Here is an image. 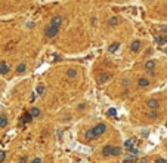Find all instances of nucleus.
I'll return each mask as SVG.
<instances>
[{"mask_svg": "<svg viewBox=\"0 0 167 163\" xmlns=\"http://www.w3.org/2000/svg\"><path fill=\"white\" fill-rule=\"evenodd\" d=\"M143 67H145V70L146 71H154L155 70V67H157V62H155V60H148L145 64H143Z\"/></svg>", "mask_w": 167, "mask_h": 163, "instance_id": "nucleus-5", "label": "nucleus"}, {"mask_svg": "<svg viewBox=\"0 0 167 163\" xmlns=\"http://www.w3.org/2000/svg\"><path fill=\"white\" fill-rule=\"evenodd\" d=\"M135 144H136V138H130V139H127V141L124 142V148H127V150H133Z\"/></svg>", "mask_w": 167, "mask_h": 163, "instance_id": "nucleus-8", "label": "nucleus"}, {"mask_svg": "<svg viewBox=\"0 0 167 163\" xmlns=\"http://www.w3.org/2000/svg\"><path fill=\"white\" fill-rule=\"evenodd\" d=\"M117 49H120V43L118 42H114V43H111V45L108 46V52H111V53L117 52Z\"/></svg>", "mask_w": 167, "mask_h": 163, "instance_id": "nucleus-12", "label": "nucleus"}, {"mask_svg": "<svg viewBox=\"0 0 167 163\" xmlns=\"http://www.w3.org/2000/svg\"><path fill=\"white\" fill-rule=\"evenodd\" d=\"M150 80L148 79H145V77H141L139 80H138V86L139 87H146V86H150Z\"/></svg>", "mask_w": 167, "mask_h": 163, "instance_id": "nucleus-11", "label": "nucleus"}, {"mask_svg": "<svg viewBox=\"0 0 167 163\" xmlns=\"http://www.w3.org/2000/svg\"><path fill=\"white\" fill-rule=\"evenodd\" d=\"M121 151H123V150H121L120 147H113V154L111 156H120L121 154Z\"/></svg>", "mask_w": 167, "mask_h": 163, "instance_id": "nucleus-18", "label": "nucleus"}, {"mask_svg": "<svg viewBox=\"0 0 167 163\" xmlns=\"http://www.w3.org/2000/svg\"><path fill=\"white\" fill-rule=\"evenodd\" d=\"M118 24H120V18L118 17H111L109 21H108V25L109 27H117Z\"/></svg>", "mask_w": 167, "mask_h": 163, "instance_id": "nucleus-10", "label": "nucleus"}, {"mask_svg": "<svg viewBox=\"0 0 167 163\" xmlns=\"http://www.w3.org/2000/svg\"><path fill=\"white\" fill-rule=\"evenodd\" d=\"M67 76H68V77H71V79L77 77V70H74V68L67 70Z\"/></svg>", "mask_w": 167, "mask_h": 163, "instance_id": "nucleus-16", "label": "nucleus"}, {"mask_svg": "<svg viewBox=\"0 0 167 163\" xmlns=\"http://www.w3.org/2000/svg\"><path fill=\"white\" fill-rule=\"evenodd\" d=\"M27 162H28L27 157H21V159H19V163H27Z\"/></svg>", "mask_w": 167, "mask_h": 163, "instance_id": "nucleus-28", "label": "nucleus"}, {"mask_svg": "<svg viewBox=\"0 0 167 163\" xmlns=\"http://www.w3.org/2000/svg\"><path fill=\"white\" fill-rule=\"evenodd\" d=\"M155 163H167V160L163 159V157H157V159H155Z\"/></svg>", "mask_w": 167, "mask_h": 163, "instance_id": "nucleus-24", "label": "nucleus"}, {"mask_svg": "<svg viewBox=\"0 0 167 163\" xmlns=\"http://www.w3.org/2000/svg\"><path fill=\"white\" fill-rule=\"evenodd\" d=\"M106 132V126L104 125V123H99V125H96L95 128L89 129L87 132H86V139L87 141H90V139H95V138H99L101 135H104Z\"/></svg>", "mask_w": 167, "mask_h": 163, "instance_id": "nucleus-1", "label": "nucleus"}, {"mask_svg": "<svg viewBox=\"0 0 167 163\" xmlns=\"http://www.w3.org/2000/svg\"><path fill=\"white\" fill-rule=\"evenodd\" d=\"M5 157H6V153H5V151H0V162H3Z\"/></svg>", "mask_w": 167, "mask_h": 163, "instance_id": "nucleus-26", "label": "nucleus"}, {"mask_svg": "<svg viewBox=\"0 0 167 163\" xmlns=\"http://www.w3.org/2000/svg\"><path fill=\"white\" fill-rule=\"evenodd\" d=\"M161 31H163V33H166V34H167V25H166V27H161Z\"/></svg>", "mask_w": 167, "mask_h": 163, "instance_id": "nucleus-30", "label": "nucleus"}, {"mask_svg": "<svg viewBox=\"0 0 167 163\" xmlns=\"http://www.w3.org/2000/svg\"><path fill=\"white\" fill-rule=\"evenodd\" d=\"M33 120V114L31 113H25L24 116H22V123H28V122Z\"/></svg>", "mask_w": 167, "mask_h": 163, "instance_id": "nucleus-15", "label": "nucleus"}, {"mask_svg": "<svg viewBox=\"0 0 167 163\" xmlns=\"http://www.w3.org/2000/svg\"><path fill=\"white\" fill-rule=\"evenodd\" d=\"M113 154V145H105L102 148V156H111Z\"/></svg>", "mask_w": 167, "mask_h": 163, "instance_id": "nucleus-13", "label": "nucleus"}, {"mask_svg": "<svg viewBox=\"0 0 167 163\" xmlns=\"http://www.w3.org/2000/svg\"><path fill=\"white\" fill-rule=\"evenodd\" d=\"M129 83H130V80H129V79H124V80H123V86H129Z\"/></svg>", "mask_w": 167, "mask_h": 163, "instance_id": "nucleus-27", "label": "nucleus"}, {"mask_svg": "<svg viewBox=\"0 0 167 163\" xmlns=\"http://www.w3.org/2000/svg\"><path fill=\"white\" fill-rule=\"evenodd\" d=\"M146 107H148L150 110H157L160 107V101L157 98H150V99L146 101Z\"/></svg>", "mask_w": 167, "mask_h": 163, "instance_id": "nucleus-3", "label": "nucleus"}, {"mask_svg": "<svg viewBox=\"0 0 167 163\" xmlns=\"http://www.w3.org/2000/svg\"><path fill=\"white\" fill-rule=\"evenodd\" d=\"M8 117H6V116H5V114H2V116H0V128H6V126H8Z\"/></svg>", "mask_w": 167, "mask_h": 163, "instance_id": "nucleus-14", "label": "nucleus"}, {"mask_svg": "<svg viewBox=\"0 0 167 163\" xmlns=\"http://www.w3.org/2000/svg\"><path fill=\"white\" fill-rule=\"evenodd\" d=\"M150 2H152V0H150Z\"/></svg>", "mask_w": 167, "mask_h": 163, "instance_id": "nucleus-33", "label": "nucleus"}, {"mask_svg": "<svg viewBox=\"0 0 167 163\" xmlns=\"http://www.w3.org/2000/svg\"><path fill=\"white\" fill-rule=\"evenodd\" d=\"M155 40H157V43L163 45V43H166V42H167V37H164V36H158V37H157Z\"/></svg>", "mask_w": 167, "mask_h": 163, "instance_id": "nucleus-21", "label": "nucleus"}, {"mask_svg": "<svg viewBox=\"0 0 167 163\" xmlns=\"http://www.w3.org/2000/svg\"><path fill=\"white\" fill-rule=\"evenodd\" d=\"M136 162H138V159H136L135 156H130V157L124 159V163H136Z\"/></svg>", "mask_w": 167, "mask_h": 163, "instance_id": "nucleus-20", "label": "nucleus"}, {"mask_svg": "<svg viewBox=\"0 0 167 163\" xmlns=\"http://www.w3.org/2000/svg\"><path fill=\"white\" fill-rule=\"evenodd\" d=\"M111 77H113V74H106V73H102L101 76H99V79H98V82L99 83H105V82H108V80H111Z\"/></svg>", "mask_w": 167, "mask_h": 163, "instance_id": "nucleus-7", "label": "nucleus"}, {"mask_svg": "<svg viewBox=\"0 0 167 163\" xmlns=\"http://www.w3.org/2000/svg\"><path fill=\"white\" fill-rule=\"evenodd\" d=\"M44 92V85H39V87H37V95H42Z\"/></svg>", "mask_w": 167, "mask_h": 163, "instance_id": "nucleus-22", "label": "nucleus"}, {"mask_svg": "<svg viewBox=\"0 0 167 163\" xmlns=\"http://www.w3.org/2000/svg\"><path fill=\"white\" fill-rule=\"evenodd\" d=\"M9 73V65L6 61H0V74H8Z\"/></svg>", "mask_w": 167, "mask_h": 163, "instance_id": "nucleus-9", "label": "nucleus"}, {"mask_svg": "<svg viewBox=\"0 0 167 163\" xmlns=\"http://www.w3.org/2000/svg\"><path fill=\"white\" fill-rule=\"evenodd\" d=\"M62 21H64V18H62L61 15H55V17H52V19H50V24H53V25H56V27H61Z\"/></svg>", "mask_w": 167, "mask_h": 163, "instance_id": "nucleus-6", "label": "nucleus"}, {"mask_svg": "<svg viewBox=\"0 0 167 163\" xmlns=\"http://www.w3.org/2000/svg\"><path fill=\"white\" fill-rule=\"evenodd\" d=\"M58 33H59V27L53 25V24H49V25L44 28V36H46L47 39H53V37H56Z\"/></svg>", "mask_w": 167, "mask_h": 163, "instance_id": "nucleus-2", "label": "nucleus"}, {"mask_svg": "<svg viewBox=\"0 0 167 163\" xmlns=\"http://www.w3.org/2000/svg\"><path fill=\"white\" fill-rule=\"evenodd\" d=\"M139 163H148V159H145V157H143V159H142Z\"/></svg>", "mask_w": 167, "mask_h": 163, "instance_id": "nucleus-31", "label": "nucleus"}, {"mask_svg": "<svg viewBox=\"0 0 167 163\" xmlns=\"http://www.w3.org/2000/svg\"><path fill=\"white\" fill-rule=\"evenodd\" d=\"M33 163H42V160L39 157H35V159H33Z\"/></svg>", "mask_w": 167, "mask_h": 163, "instance_id": "nucleus-29", "label": "nucleus"}, {"mask_svg": "<svg viewBox=\"0 0 167 163\" xmlns=\"http://www.w3.org/2000/svg\"><path fill=\"white\" fill-rule=\"evenodd\" d=\"M141 49H142V42L141 40H133L132 45H130V51H132L133 53H138Z\"/></svg>", "mask_w": 167, "mask_h": 163, "instance_id": "nucleus-4", "label": "nucleus"}, {"mask_svg": "<svg viewBox=\"0 0 167 163\" xmlns=\"http://www.w3.org/2000/svg\"><path fill=\"white\" fill-rule=\"evenodd\" d=\"M115 114H117L115 108H109V110H108V116H115Z\"/></svg>", "mask_w": 167, "mask_h": 163, "instance_id": "nucleus-25", "label": "nucleus"}, {"mask_svg": "<svg viewBox=\"0 0 167 163\" xmlns=\"http://www.w3.org/2000/svg\"><path fill=\"white\" fill-rule=\"evenodd\" d=\"M30 113L33 114V117H39V116H40V110H39L37 107H34V108H31V110H30Z\"/></svg>", "mask_w": 167, "mask_h": 163, "instance_id": "nucleus-19", "label": "nucleus"}, {"mask_svg": "<svg viewBox=\"0 0 167 163\" xmlns=\"http://www.w3.org/2000/svg\"><path fill=\"white\" fill-rule=\"evenodd\" d=\"M25 70H27L25 64H19V65L16 67V73L18 74H22V73H25Z\"/></svg>", "mask_w": 167, "mask_h": 163, "instance_id": "nucleus-17", "label": "nucleus"}, {"mask_svg": "<svg viewBox=\"0 0 167 163\" xmlns=\"http://www.w3.org/2000/svg\"><path fill=\"white\" fill-rule=\"evenodd\" d=\"M157 117V110H151L150 111V119H155Z\"/></svg>", "mask_w": 167, "mask_h": 163, "instance_id": "nucleus-23", "label": "nucleus"}, {"mask_svg": "<svg viewBox=\"0 0 167 163\" xmlns=\"http://www.w3.org/2000/svg\"><path fill=\"white\" fill-rule=\"evenodd\" d=\"M164 52H166V53H167V48H166V49H164Z\"/></svg>", "mask_w": 167, "mask_h": 163, "instance_id": "nucleus-32", "label": "nucleus"}]
</instances>
